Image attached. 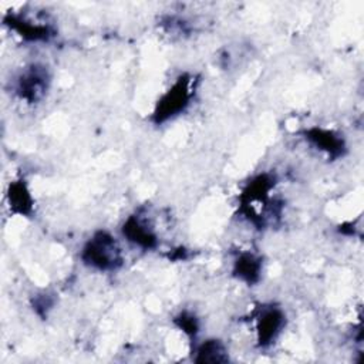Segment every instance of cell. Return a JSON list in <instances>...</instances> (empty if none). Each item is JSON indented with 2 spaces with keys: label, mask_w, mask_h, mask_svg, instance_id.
Instances as JSON below:
<instances>
[{
  "label": "cell",
  "mask_w": 364,
  "mask_h": 364,
  "mask_svg": "<svg viewBox=\"0 0 364 364\" xmlns=\"http://www.w3.org/2000/svg\"><path fill=\"white\" fill-rule=\"evenodd\" d=\"M304 135H306V139L311 145H314L317 149L326 152L331 158H337V156L343 155V152L346 149L344 139L333 131H328L324 128H311V129H307L304 132Z\"/></svg>",
  "instance_id": "8992f818"
},
{
  "label": "cell",
  "mask_w": 364,
  "mask_h": 364,
  "mask_svg": "<svg viewBox=\"0 0 364 364\" xmlns=\"http://www.w3.org/2000/svg\"><path fill=\"white\" fill-rule=\"evenodd\" d=\"M7 200L11 212L17 215H30L33 210V196L24 181H14L7 191Z\"/></svg>",
  "instance_id": "ba28073f"
},
{
  "label": "cell",
  "mask_w": 364,
  "mask_h": 364,
  "mask_svg": "<svg viewBox=\"0 0 364 364\" xmlns=\"http://www.w3.org/2000/svg\"><path fill=\"white\" fill-rule=\"evenodd\" d=\"M228 360L229 355L225 344L216 338L203 341L196 350V363H225Z\"/></svg>",
  "instance_id": "9c48e42d"
},
{
  "label": "cell",
  "mask_w": 364,
  "mask_h": 364,
  "mask_svg": "<svg viewBox=\"0 0 364 364\" xmlns=\"http://www.w3.org/2000/svg\"><path fill=\"white\" fill-rule=\"evenodd\" d=\"M260 273L262 259L253 253L243 252L233 262V274L247 284L256 283L260 279Z\"/></svg>",
  "instance_id": "52a82bcc"
},
{
  "label": "cell",
  "mask_w": 364,
  "mask_h": 364,
  "mask_svg": "<svg viewBox=\"0 0 364 364\" xmlns=\"http://www.w3.org/2000/svg\"><path fill=\"white\" fill-rule=\"evenodd\" d=\"M84 264L101 270H115L122 264V253L115 237L105 230L95 232L81 250Z\"/></svg>",
  "instance_id": "6da1fadb"
},
{
  "label": "cell",
  "mask_w": 364,
  "mask_h": 364,
  "mask_svg": "<svg viewBox=\"0 0 364 364\" xmlns=\"http://www.w3.org/2000/svg\"><path fill=\"white\" fill-rule=\"evenodd\" d=\"M48 88V75L44 67L31 65L17 80V94L27 102L40 101Z\"/></svg>",
  "instance_id": "3957f363"
},
{
  "label": "cell",
  "mask_w": 364,
  "mask_h": 364,
  "mask_svg": "<svg viewBox=\"0 0 364 364\" xmlns=\"http://www.w3.org/2000/svg\"><path fill=\"white\" fill-rule=\"evenodd\" d=\"M286 324V316L279 307H263L257 316L256 330H257V344L260 347L270 346L277 336L282 333Z\"/></svg>",
  "instance_id": "277c9868"
},
{
  "label": "cell",
  "mask_w": 364,
  "mask_h": 364,
  "mask_svg": "<svg viewBox=\"0 0 364 364\" xmlns=\"http://www.w3.org/2000/svg\"><path fill=\"white\" fill-rule=\"evenodd\" d=\"M193 90L195 87L192 77L181 75L179 78H176L172 87L165 91L164 95L159 98L154 111V121L156 124H161L183 112L191 104Z\"/></svg>",
  "instance_id": "7a4b0ae2"
},
{
  "label": "cell",
  "mask_w": 364,
  "mask_h": 364,
  "mask_svg": "<svg viewBox=\"0 0 364 364\" xmlns=\"http://www.w3.org/2000/svg\"><path fill=\"white\" fill-rule=\"evenodd\" d=\"M122 235L128 242L142 249H152L156 246L158 239L149 223H146L139 215L129 216L122 225Z\"/></svg>",
  "instance_id": "5b68a950"
},
{
  "label": "cell",
  "mask_w": 364,
  "mask_h": 364,
  "mask_svg": "<svg viewBox=\"0 0 364 364\" xmlns=\"http://www.w3.org/2000/svg\"><path fill=\"white\" fill-rule=\"evenodd\" d=\"M175 323L178 324V327L185 331L188 336L191 337H195V334L198 333V320L195 316H192L191 313H181L176 318H175Z\"/></svg>",
  "instance_id": "30bf717a"
}]
</instances>
